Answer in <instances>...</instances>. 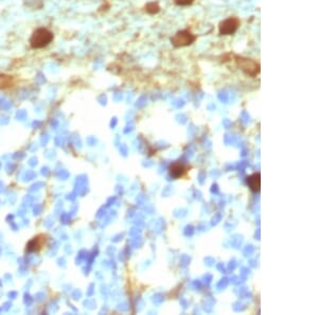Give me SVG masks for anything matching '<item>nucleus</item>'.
Returning a JSON list of instances; mask_svg holds the SVG:
<instances>
[{
    "label": "nucleus",
    "instance_id": "nucleus-6",
    "mask_svg": "<svg viewBox=\"0 0 318 315\" xmlns=\"http://www.w3.org/2000/svg\"><path fill=\"white\" fill-rule=\"evenodd\" d=\"M247 183L253 191L259 192L260 191V183H261L260 173H254L253 175L249 176L247 179Z\"/></svg>",
    "mask_w": 318,
    "mask_h": 315
},
{
    "label": "nucleus",
    "instance_id": "nucleus-3",
    "mask_svg": "<svg viewBox=\"0 0 318 315\" xmlns=\"http://www.w3.org/2000/svg\"><path fill=\"white\" fill-rule=\"evenodd\" d=\"M237 65L243 70L246 74L251 77H256L260 72V65L252 58L237 56L236 57Z\"/></svg>",
    "mask_w": 318,
    "mask_h": 315
},
{
    "label": "nucleus",
    "instance_id": "nucleus-2",
    "mask_svg": "<svg viewBox=\"0 0 318 315\" xmlns=\"http://www.w3.org/2000/svg\"><path fill=\"white\" fill-rule=\"evenodd\" d=\"M196 41V35H194L190 30H181L171 39V43L174 47L181 48L190 46Z\"/></svg>",
    "mask_w": 318,
    "mask_h": 315
},
{
    "label": "nucleus",
    "instance_id": "nucleus-5",
    "mask_svg": "<svg viewBox=\"0 0 318 315\" xmlns=\"http://www.w3.org/2000/svg\"><path fill=\"white\" fill-rule=\"evenodd\" d=\"M46 236L45 235H40L35 237L33 240L29 242L28 244V251L29 252H40L43 247L46 244Z\"/></svg>",
    "mask_w": 318,
    "mask_h": 315
},
{
    "label": "nucleus",
    "instance_id": "nucleus-1",
    "mask_svg": "<svg viewBox=\"0 0 318 315\" xmlns=\"http://www.w3.org/2000/svg\"><path fill=\"white\" fill-rule=\"evenodd\" d=\"M53 41V33L46 28H40L33 32L30 39V46L33 49H42L47 47Z\"/></svg>",
    "mask_w": 318,
    "mask_h": 315
},
{
    "label": "nucleus",
    "instance_id": "nucleus-8",
    "mask_svg": "<svg viewBox=\"0 0 318 315\" xmlns=\"http://www.w3.org/2000/svg\"><path fill=\"white\" fill-rule=\"evenodd\" d=\"M159 11H160V6L157 2H150L146 5V12L149 14L154 15L159 13Z\"/></svg>",
    "mask_w": 318,
    "mask_h": 315
},
{
    "label": "nucleus",
    "instance_id": "nucleus-4",
    "mask_svg": "<svg viewBox=\"0 0 318 315\" xmlns=\"http://www.w3.org/2000/svg\"><path fill=\"white\" fill-rule=\"evenodd\" d=\"M241 21L238 17H229L223 20L218 26V32L221 35H232L237 32Z\"/></svg>",
    "mask_w": 318,
    "mask_h": 315
},
{
    "label": "nucleus",
    "instance_id": "nucleus-9",
    "mask_svg": "<svg viewBox=\"0 0 318 315\" xmlns=\"http://www.w3.org/2000/svg\"><path fill=\"white\" fill-rule=\"evenodd\" d=\"M174 3L177 4V5H181V6H185V5H190L194 2V0H173Z\"/></svg>",
    "mask_w": 318,
    "mask_h": 315
},
{
    "label": "nucleus",
    "instance_id": "nucleus-7",
    "mask_svg": "<svg viewBox=\"0 0 318 315\" xmlns=\"http://www.w3.org/2000/svg\"><path fill=\"white\" fill-rule=\"evenodd\" d=\"M15 85V80L13 77L7 74H0V88L7 89Z\"/></svg>",
    "mask_w": 318,
    "mask_h": 315
}]
</instances>
